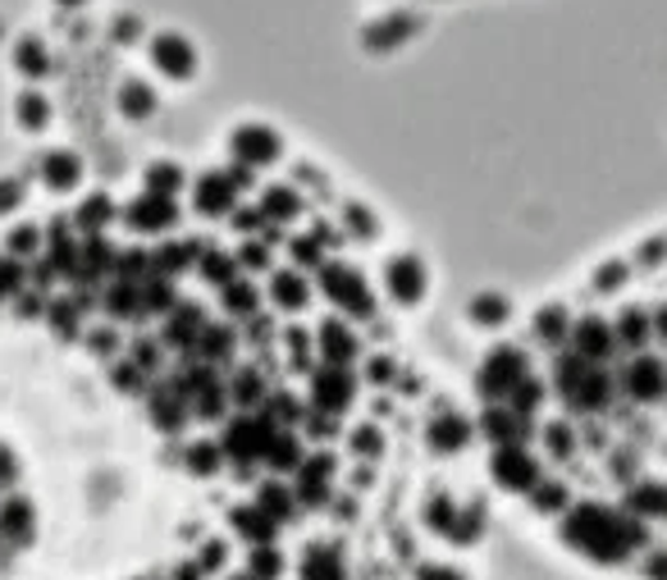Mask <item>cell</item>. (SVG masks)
<instances>
[{
  "label": "cell",
  "mask_w": 667,
  "mask_h": 580,
  "mask_svg": "<svg viewBox=\"0 0 667 580\" xmlns=\"http://www.w3.org/2000/svg\"><path fill=\"white\" fill-rule=\"evenodd\" d=\"M622 393L631 402H663L667 398V362L654 352H631V362L622 366Z\"/></svg>",
  "instance_id": "obj_16"
},
{
  "label": "cell",
  "mask_w": 667,
  "mask_h": 580,
  "mask_svg": "<svg viewBox=\"0 0 667 580\" xmlns=\"http://www.w3.org/2000/svg\"><path fill=\"white\" fill-rule=\"evenodd\" d=\"M224 151H229V165H243L251 174H261V169H274L279 161H284L289 142H284V133H279L274 123L247 119V123H238V129H229Z\"/></svg>",
  "instance_id": "obj_4"
},
{
  "label": "cell",
  "mask_w": 667,
  "mask_h": 580,
  "mask_svg": "<svg viewBox=\"0 0 667 580\" xmlns=\"http://www.w3.org/2000/svg\"><path fill=\"white\" fill-rule=\"evenodd\" d=\"M28 179L23 174H0V224H14L19 215H28Z\"/></svg>",
  "instance_id": "obj_45"
},
{
  "label": "cell",
  "mask_w": 667,
  "mask_h": 580,
  "mask_svg": "<svg viewBox=\"0 0 667 580\" xmlns=\"http://www.w3.org/2000/svg\"><path fill=\"white\" fill-rule=\"evenodd\" d=\"M284 571H289V558H284V548H279V544H251L247 548V576L279 580Z\"/></svg>",
  "instance_id": "obj_47"
},
{
  "label": "cell",
  "mask_w": 667,
  "mask_h": 580,
  "mask_svg": "<svg viewBox=\"0 0 667 580\" xmlns=\"http://www.w3.org/2000/svg\"><path fill=\"white\" fill-rule=\"evenodd\" d=\"M110 37H115L119 46H133V42L142 37V23H138L133 14H119V19L110 23Z\"/></svg>",
  "instance_id": "obj_58"
},
{
  "label": "cell",
  "mask_w": 667,
  "mask_h": 580,
  "mask_svg": "<svg viewBox=\"0 0 667 580\" xmlns=\"http://www.w3.org/2000/svg\"><path fill=\"white\" fill-rule=\"evenodd\" d=\"M545 398H549V380H545V375H535V370H530L526 380L507 393V407L535 421V416H540V407H545Z\"/></svg>",
  "instance_id": "obj_44"
},
{
  "label": "cell",
  "mask_w": 667,
  "mask_h": 580,
  "mask_svg": "<svg viewBox=\"0 0 667 580\" xmlns=\"http://www.w3.org/2000/svg\"><path fill=\"white\" fill-rule=\"evenodd\" d=\"M558 540L567 544L576 558L595 563V567H627L640 558V548H650L654 535L650 525L631 517L627 508H612V502H572L567 512L558 517Z\"/></svg>",
  "instance_id": "obj_1"
},
{
  "label": "cell",
  "mask_w": 667,
  "mask_h": 580,
  "mask_svg": "<svg viewBox=\"0 0 667 580\" xmlns=\"http://www.w3.org/2000/svg\"><path fill=\"white\" fill-rule=\"evenodd\" d=\"M366 375H371V380H394V362H389V357H375Z\"/></svg>",
  "instance_id": "obj_59"
},
{
  "label": "cell",
  "mask_w": 667,
  "mask_h": 580,
  "mask_svg": "<svg viewBox=\"0 0 667 580\" xmlns=\"http://www.w3.org/2000/svg\"><path fill=\"white\" fill-rule=\"evenodd\" d=\"M457 512H461V502H457L453 494H430V502L421 508V525H425V531L440 540V544H448L453 525H457Z\"/></svg>",
  "instance_id": "obj_40"
},
{
  "label": "cell",
  "mask_w": 667,
  "mask_h": 580,
  "mask_svg": "<svg viewBox=\"0 0 667 580\" xmlns=\"http://www.w3.org/2000/svg\"><path fill=\"white\" fill-rule=\"evenodd\" d=\"M238 197L243 192L234 188V179H229V169H207L188 184V206L201 220H229L238 211Z\"/></svg>",
  "instance_id": "obj_13"
},
{
  "label": "cell",
  "mask_w": 667,
  "mask_h": 580,
  "mask_svg": "<svg viewBox=\"0 0 667 580\" xmlns=\"http://www.w3.org/2000/svg\"><path fill=\"white\" fill-rule=\"evenodd\" d=\"M147 412H151V421L161 425L165 435H178L184 425L192 421V407H188V393L178 389V380L174 384H165V389H156L151 393V402H147Z\"/></svg>",
  "instance_id": "obj_27"
},
{
  "label": "cell",
  "mask_w": 667,
  "mask_h": 580,
  "mask_svg": "<svg viewBox=\"0 0 667 580\" xmlns=\"http://www.w3.org/2000/svg\"><path fill=\"white\" fill-rule=\"evenodd\" d=\"M476 439H484L490 448H503V443H530L535 439V421L512 412L507 402H484L480 407V421H476Z\"/></svg>",
  "instance_id": "obj_15"
},
{
  "label": "cell",
  "mask_w": 667,
  "mask_h": 580,
  "mask_svg": "<svg viewBox=\"0 0 667 580\" xmlns=\"http://www.w3.org/2000/svg\"><path fill=\"white\" fill-rule=\"evenodd\" d=\"M46 242V224L42 220H28V215H19L14 224H5V238H0V251H10V257L19 261H33L37 251Z\"/></svg>",
  "instance_id": "obj_34"
},
{
  "label": "cell",
  "mask_w": 667,
  "mask_h": 580,
  "mask_svg": "<svg viewBox=\"0 0 667 580\" xmlns=\"http://www.w3.org/2000/svg\"><path fill=\"white\" fill-rule=\"evenodd\" d=\"M490 475H494V485L503 494H530L535 485L545 481V462H540V452H535L530 443H503L490 452Z\"/></svg>",
  "instance_id": "obj_11"
},
{
  "label": "cell",
  "mask_w": 667,
  "mask_h": 580,
  "mask_svg": "<svg viewBox=\"0 0 667 580\" xmlns=\"http://www.w3.org/2000/svg\"><path fill=\"white\" fill-rule=\"evenodd\" d=\"M334 475H339V458H334L329 448H320V452H306V458L297 462V471H293V494H297V508H325V502L334 498Z\"/></svg>",
  "instance_id": "obj_12"
},
{
  "label": "cell",
  "mask_w": 667,
  "mask_h": 580,
  "mask_svg": "<svg viewBox=\"0 0 667 580\" xmlns=\"http://www.w3.org/2000/svg\"><path fill=\"white\" fill-rule=\"evenodd\" d=\"M229 347H234V330H224V324H207V330L197 334V343H192L197 362H207V366H220L229 357Z\"/></svg>",
  "instance_id": "obj_48"
},
{
  "label": "cell",
  "mask_w": 667,
  "mask_h": 580,
  "mask_svg": "<svg viewBox=\"0 0 667 580\" xmlns=\"http://www.w3.org/2000/svg\"><path fill=\"white\" fill-rule=\"evenodd\" d=\"M201 280H207L211 288H224L229 280L238 274V261H234V251H220V247H201L197 251V265H192Z\"/></svg>",
  "instance_id": "obj_41"
},
{
  "label": "cell",
  "mask_w": 667,
  "mask_h": 580,
  "mask_svg": "<svg viewBox=\"0 0 667 580\" xmlns=\"http://www.w3.org/2000/svg\"><path fill=\"white\" fill-rule=\"evenodd\" d=\"M289 261L297 265V270H320L329 257H325V242L316 238V234H297V238H289Z\"/></svg>",
  "instance_id": "obj_49"
},
{
  "label": "cell",
  "mask_w": 667,
  "mask_h": 580,
  "mask_svg": "<svg viewBox=\"0 0 667 580\" xmlns=\"http://www.w3.org/2000/svg\"><path fill=\"white\" fill-rule=\"evenodd\" d=\"M192 563H197L201 571H207V576H220V571H224V563H229V544H224V540H207Z\"/></svg>",
  "instance_id": "obj_56"
},
{
  "label": "cell",
  "mask_w": 667,
  "mask_h": 580,
  "mask_svg": "<svg viewBox=\"0 0 667 580\" xmlns=\"http://www.w3.org/2000/svg\"><path fill=\"white\" fill-rule=\"evenodd\" d=\"M188 169L174 156H156L142 165V192H161V197H184L188 192Z\"/></svg>",
  "instance_id": "obj_31"
},
{
  "label": "cell",
  "mask_w": 667,
  "mask_h": 580,
  "mask_svg": "<svg viewBox=\"0 0 667 580\" xmlns=\"http://www.w3.org/2000/svg\"><path fill=\"white\" fill-rule=\"evenodd\" d=\"M316 293L334 307V316H343V320H375V311H379V297H375L371 280L352 261H339V257H329L316 270Z\"/></svg>",
  "instance_id": "obj_2"
},
{
  "label": "cell",
  "mask_w": 667,
  "mask_h": 580,
  "mask_svg": "<svg viewBox=\"0 0 667 580\" xmlns=\"http://www.w3.org/2000/svg\"><path fill=\"white\" fill-rule=\"evenodd\" d=\"M10 69L19 73L23 83H46L50 79V69H56V56H50V46H46V37L42 33H14V42H10Z\"/></svg>",
  "instance_id": "obj_18"
},
{
  "label": "cell",
  "mask_w": 667,
  "mask_h": 580,
  "mask_svg": "<svg viewBox=\"0 0 667 580\" xmlns=\"http://www.w3.org/2000/svg\"><path fill=\"white\" fill-rule=\"evenodd\" d=\"M379 234H384V224L375 220L371 206H362V201H343L339 206V238H352V242L371 247V242H379Z\"/></svg>",
  "instance_id": "obj_35"
},
{
  "label": "cell",
  "mask_w": 667,
  "mask_h": 580,
  "mask_svg": "<svg viewBox=\"0 0 667 580\" xmlns=\"http://www.w3.org/2000/svg\"><path fill=\"white\" fill-rule=\"evenodd\" d=\"M224 580H256V576H247V571H238V576H234V571H229Z\"/></svg>",
  "instance_id": "obj_62"
},
{
  "label": "cell",
  "mask_w": 667,
  "mask_h": 580,
  "mask_svg": "<svg viewBox=\"0 0 667 580\" xmlns=\"http://www.w3.org/2000/svg\"><path fill=\"white\" fill-rule=\"evenodd\" d=\"M10 119H14V129L23 138H46L50 133V123H56V106H50V96L33 83H23L10 100Z\"/></svg>",
  "instance_id": "obj_19"
},
{
  "label": "cell",
  "mask_w": 667,
  "mask_h": 580,
  "mask_svg": "<svg viewBox=\"0 0 667 580\" xmlns=\"http://www.w3.org/2000/svg\"><path fill=\"white\" fill-rule=\"evenodd\" d=\"M302 458H306V448H302V439L293 435V425H279V430L270 435V448H266V462H261V466H270L274 475H293Z\"/></svg>",
  "instance_id": "obj_38"
},
{
  "label": "cell",
  "mask_w": 667,
  "mask_h": 580,
  "mask_svg": "<svg viewBox=\"0 0 667 580\" xmlns=\"http://www.w3.org/2000/svg\"><path fill=\"white\" fill-rule=\"evenodd\" d=\"M147 64L161 73L165 83H192L197 79V69H201V56H197V46L184 37V33H174V28H161V33H151L147 37Z\"/></svg>",
  "instance_id": "obj_9"
},
{
  "label": "cell",
  "mask_w": 667,
  "mask_h": 580,
  "mask_svg": "<svg viewBox=\"0 0 667 580\" xmlns=\"http://www.w3.org/2000/svg\"><path fill=\"white\" fill-rule=\"evenodd\" d=\"M417 580H471V571L453 558H425L417 563Z\"/></svg>",
  "instance_id": "obj_53"
},
{
  "label": "cell",
  "mask_w": 667,
  "mask_h": 580,
  "mask_svg": "<svg viewBox=\"0 0 667 580\" xmlns=\"http://www.w3.org/2000/svg\"><path fill=\"white\" fill-rule=\"evenodd\" d=\"M69 224L79 234H106L110 224H119V201L110 197V192H87V197H79L73 201V211H69Z\"/></svg>",
  "instance_id": "obj_24"
},
{
  "label": "cell",
  "mask_w": 667,
  "mask_h": 580,
  "mask_svg": "<svg viewBox=\"0 0 667 580\" xmlns=\"http://www.w3.org/2000/svg\"><path fill=\"white\" fill-rule=\"evenodd\" d=\"M297 580H348V563L334 544H306L297 558Z\"/></svg>",
  "instance_id": "obj_30"
},
{
  "label": "cell",
  "mask_w": 667,
  "mask_h": 580,
  "mask_svg": "<svg viewBox=\"0 0 667 580\" xmlns=\"http://www.w3.org/2000/svg\"><path fill=\"white\" fill-rule=\"evenodd\" d=\"M256 508H261L274 525H289L302 508H297V494H293V485L289 481H274V475H270V481H261V485H256Z\"/></svg>",
  "instance_id": "obj_32"
},
{
  "label": "cell",
  "mask_w": 667,
  "mask_h": 580,
  "mask_svg": "<svg viewBox=\"0 0 667 580\" xmlns=\"http://www.w3.org/2000/svg\"><path fill=\"white\" fill-rule=\"evenodd\" d=\"M425 443L434 458H457V452H467L476 443V421L461 412H440L425 425Z\"/></svg>",
  "instance_id": "obj_20"
},
{
  "label": "cell",
  "mask_w": 667,
  "mask_h": 580,
  "mask_svg": "<svg viewBox=\"0 0 667 580\" xmlns=\"http://www.w3.org/2000/svg\"><path fill=\"white\" fill-rule=\"evenodd\" d=\"M379 280H384V297L402 311L421 307V301L430 297V265H425V257H417V251H394V257L384 261Z\"/></svg>",
  "instance_id": "obj_8"
},
{
  "label": "cell",
  "mask_w": 667,
  "mask_h": 580,
  "mask_svg": "<svg viewBox=\"0 0 667 580\" xmlns=\"http://www.w3.org/2000/svg\"><path fill=\"white\" fill-rule=\"evenodd\" d=\"M50 5H56V10H69V14H79V10L92 5V0H50Z\"/></svg>",
  "instance_id": "obj_61"
},
{
  "label": "cell",
  "mask_w": 667,
  "mask_h": 580,
  "mask_svg": "<svg viewBox=\"0 0 667 580\" xmlns=\"http://www.w3.org/2000/svg\"><path fill=\"white\" fill-rule=\"evenodd\" d=\"M612 334H618V347L627 352H645L654 343V320L645 307H622L618 320H612Z\"/></svg>",
  "instance_id": "obj_36"
},
{
  "label": "cell",
  "mask_w": 667,
  "mask_h": 580,
  "mask_svg": "<svg viewBox=\"0 0 667 580\" xmlns=\"http://www.w3.org/2000/svg\"><path fill=\"white\" fill-rule=\"evenodd\" d=\"M229 531H234L247 548L251 544H274V535H279V525L261 512V508H256V502H238V508L234 512H229Z\"/></svg>",
  "instance_id": "obj_33"
},
{
  "label": "cell",
  "mask_w": 667,
  "mask_h": 580,
  "mask_svg": "<svg viewBox=\"0 0 667 580\" xmlns=\"http://www.w3.org/2000/svg\"><path fill=\"white\" fill-rule=\"evenodd\" d=\"M356 380L352 366H334V362H320L306 370V393H312V412H325V416H343L352 402H356Z\"/></svg>",
  "instance_id": "obj_10"
},
{
  "label": "cell",
  "mask_w": 667,
  "mask_h": 580,
  "mask_svg": "<svg viewBox=\"0 0 667 580\" xmlns=\"http://www.w3.org/2000/svg\"><path fill=\"white\" fill-rule=\"evenodd\" d=\"M526 498H530V508L540 512V517H562V512L572 508V489L562 485V481H553V475H545V481L535 485Z\"/></svg>",
  "instance_id": "obj_43"
},
{
  "label": "cell",
  "mask_w": 667,
  "mask_h": 580,
  "mask_svg": "<svg viewBox=\"0 0 667 580\" xmlns=\"http://www.w3.org/2000/svg\"><path fill=\"white\" fill-rule=\"evenodd\" d=\"M622 508H627L631 517H640L645 525L667 521V481H635V485H627Z\"/></svg>",
  "instance_id": "obj_28"
},
{
  "label": "cell",
  "mask_w": 667,
  "mask_h": 580,
  "mask_svg": "<svg viewBox=\"0 0 667 580\" xmlns=\"http://www.w3.org/2000/svg\"><path fill=\"white\" fill-rule=\"evenodd\" d=\"M184 466H188V475H197V481H211V475H220V466H224V452H220L215 439H192L184 448Z\"/></svg>",
  "instance_id": "obj_42"
},
{
  "label": "cell",
  "mask_w": 667,
  "mask_h": 580,
  "mask_svg": "<svg viewBox=\"0 0 667 580\" xmlns=\"http://www.w3.org/2000/svg\"><path fill=\"white\" fill-rule=\"evenodd\" d=\"M215 293H220V307L229 316H238V320L261 311V288H256L251 274H234V280H229L224 288H215Z\"/></svg>",
  "instance_id": "obj_39"
},
{
  "label": "cell",
  "mask_w": 667,
  "mask_h": 580,
  "mask_svg": "<svg viewBox=\"0 0 667 580\" xmlns=\"http://www.w3.org/2000/svg\"><path fill=\"white\" fill-rule=\"evenodd\" d=\"M540 439H545V448L553 452V458H572L576 452V430H572V421H545V430H540Z\"/></svg>",
  "instance_id": "obj_50"
},
{
  "label": "cell",
  "mask_w": 667,
  "mask_h": 580,
  "mask_svg": "<svg viewBox=\"0 0 667 580\" xmlns=\"http://www.w3.org/2000/svg\"><path fill=\"white\" fill-rule=\"evenodd\" d=\"M631 274H635V265L627 257H612V261L595 265V274H589V288H595L599 297H618L631 284Z\"/></svg>",
  "instance_id": "obj_46"
},
{
  "label": "cell",
  "mask_w": 667,
  "mask_h": 580,
  "mask_svg": "<svg viewBox=\"0 0 667 580\" xmlns=\"http://www.w3.org/2000/svg\"><path fill=\"white\" fill-rule=\"evenodd\" d=\"M201 330H207V320H201V311L192 307V301H178V307L165 316V343L178 347V352H192Z\"/></svg>",
  "instance_id": "obj_37"
},
{
  "label": "cell",
  "mask_w": 667,
  "mask_h": 580,
  "mask_svg": "<svg viewBox=\"0 0 667 580\" xmlns=\"http://www.w3.org/2000/svg\"><path fill=\"white\" fill-rule=\"evenodd\" d=\"M274 430H279V425L266 412H238V416L224 421V430H220L215 443L224 452V462H234L238 471H251V466L266 462V448H270Z\"/></svg>",
  "instance_id": "obj_3"
},
{
  "label": "cell",
  "mask_w": 667,
  "mask_h": 580,
  "mask_svg": "<svg viewBox=\"0 0 667 580\" xmlns=\"http://www.w3.org/2000/svg\"><path fill=\"white\" fill-rule=\"evenodd\" d=\"M567 347L576 352V357L595 362V366H608L612 357H618V334H612V320L599 316V311H585L572 320V334H567Z\"/></svg>",
  "instance_id": "obj_14"
},
{
  "label": "cell",
  "mask_w": 667,
  "mask_h": 580,
  "mask_svg": "<svg viewBox=\"0 0 667 580\" xmlns=\"http://www.w3.org/2000/svg\"><path fill=\"white\" fill-rule=\"evenodd\" d=\"M612 393H618V380L604 370V366H589L585 375H581V384L562 398L572 412H581V416H595V412H604L608 402H612Z\"/></svg>",
  "instance_id": "obj_23"
},
{
  "label": "cell",
  "mask_w": 667,
  "mask_h": 580,
  "mask_svg": "<svg viewBox=\"0 0 667 580\" xmlns=\"http://www.w3.org/2000/svg\"><path fill=\"white\" fill-rule=\"evenodd\" d=\"M631 265L635 270H658V265H667V229L658 238H650V242H640V251H635Z\"/></svg>",
  "instance_id": "obj_55"
},
{
  "label": "cell",
  "mask_w": 667,
  "mask_h": 580,
  "mask_svg": "<svg viewBox=\"0 0 667 580\" xmlns=\"http://www.w3.org/2000/svg\"><path fill=\"white\" fill-rule=\"evenodd\" d=\"M635 567H640V576H645V580H667V544H650V548H640Z\"/></svg>",
  "instance_id": "obj_54"
},
{
  "label": "cell",
  "mask_w": 667,
  "mask_h": 580,
  "mask_svg": "<svg viewBox=\"0 0 667 580\" xmlns=\"http://www.w3.org/2000/svg\"><path fill=\"white\" fill-rule=\"evenodd\" d=\"M115 110L128 119V123H147L151 115L161 110V92L151 79H142V73H128V79L115 87Z\"/></svg>",
  "instance_id": "obj_22"
},
{
  "label": "cell",
  "mask_w": 667,
  "mask_h": 580,
  "mask_svg": "<svg viewBox=\"0 0 667 580\" xmlns=\"http://www.w3.org/2000/svg\"><path fill=\"white\" fill-rule=\"evenodd\" d=\"M266 297L274 311L284 316H302L306 307L316 301V280L297 265H284V270H270V284H266Z\"/></svg>",
  "instance_id": "obj_17"
},
{
  "label": "cell",
  "mask_w": 667,
  "mask_h": 580,
  "mask_svg": "<svg viewBox=\"0 0 667 580\" xmlns=\"http://www.w3.org/2000/svg\"><path fill=\"white\" fill-rule=\"evenodd\" d=\"M572 320L576 316L562 307V301H545V307H535V316H530V339L549 352H562L567 347V334H572Z\"/></svg>",
  "instance_id": "obj_26"
},
{
  "label": "cell",
  "mask_w": 667,
  "mask_h": 580,
  "mask_svg": "<svg viewBox=\"0 0 667 580\" xmlns=\"http://www.w3.org/2000/svg\"><path fill=\"white\" fill-rule=\"evenodd\" d=\"M348 452H356V458H379L384 452V430L379 425H356V430L348 435Z\"/></svg>",
  "instance_id": "obj_51"
},
{
  "label": "cell",
  "mask_w": 667,
  "mask_h": 580,
  "mask_svg": "<svg viewBox=\"0 0 667 580\" xmlns=\"http://www.w3.org/2000/svg\"><path fill=\"white\" fill-rule=\"evenodd\" d=\"M256 211L266 215V224H293V220H302L306 201H302L297 184H266L261 201H256Z\"/></svg>",
  "instance_id": "obj_29"
},
{
  "label": "cell",
  "mask_w": 667,
  "mask_h": 580,
  "mask_svg": "<svg viewBox=\"0 0 667 580\" xmlns=\"http://www.w3.org/2000/svg\"><path fill=\"white\" fill-rule=\"evenodd\" d=\"M467 320H471V330H484V334L507 330V320H512V297H507L503 288H480V293H471V301H467Z\"/></svg>",
  "instance_id": "obj_25"
},
{
  "label": "cell",
  "mask_w": 667,
  "mask_h": 580,
  "mask_svg": "<svg viewBox=\"0 0 667 580\" xmlns=\"http://www.w3.org/2000/svg\"><path fill=\"white\" fill-rule=\"evenodd\" d=\"M28 174L50 192V197H73L87 184V161L73 146H42L28 161Z\"/></svg>",
  "instance_id": "obj_7"
},
{
  "label": "cell",
  "mask_w": 667,
  "mask_h": 580,
  "mask_svg": "<svg viewBox=\"0 0 667 580\" xmlns=\"http://www.w3.org/2000/svg\"><path fill=\"white\" fill-rule=\"evenodd\" d=\"M234 261H238V274H261V270H270V247H266V238H261V242L247 238V242L234 251Z\"/></svg>",
  "instance_id": "obj_52"
},
{
  "label": "cell",
  "mask_w": 667,
  "mask_h": 580,
  "mask_svg": "<svg viewBox=\"0 0 667 580\" xmlns=\"http://www.w3.org/2000/svg\"><path fill=\"white\" fill-rule=\"evenodd\" d=\"M526 375H530V352L517 347V343H499V347H490L480 357L471 384H476L480 402H507V393L517 389Z\"/></svg>",
  "instance_id": "obj_5"
},
{
  "label": "cell",
  "mask_w": 667,
  "mask_h": 580,
  "mask_svg": "<svg viewBox=\"0 0 667 580\" xmlns=\"http://www.w3.org/2000/svg\"><path fill=\"white\" fill-rule=\"evenodd\" d=\"M316 352H320V362H334V366H356L362 362V339H356L352 320L325 316L320 330H316Z\"/></svg>",
  "instance_id": "obj_21"
},
{
  "label": "cell",
  "mask_w": 667,
  "mask_h": 580,
  "mask_svg": "<svg viewBox=\"0 0 667 580\" xmlns=\"http://www.w3.org/2000/svg\"><path fill=\"white\" fill-rule=\"evenodd\" d=\"M229 224H234L238 234H247V238H251V234H266V215L251 211V206H238L234 215H229Z\"/></svg>",
  "instance_id": "obj_57"
},
{
  "label": "cell",
  "mask_w": 667,
  "mask_h": 580,
  "mask_svg": "<svg viewBox=\"0 0 667 580\" xmlns=\"http://www.w3.org/2000/svg\"><path fill=\"white\" fill-rule=\"evenodd\" d=\"M119 224L138 238H169L178 224H184V206H178V197H161V192L138 188V197H128L119 206Z\"/></svg>",
  "instance_id": "obj_6"
},
{
  "label": "cell",
  "mask_w": 667,
  "mask_h": 580,
  "mask_svg": "<svg viewBox=\"0 0 667 580\" xmlns=\"http://www.w3.org/2000/svg\"><path fill=\"white\" fill-rule=\"evenodd\" d=\"M650 320H654V339H658V343H667V301H663L658 311H650Z\"/></svg>",
  "instance_id": "obj_60"
}]
</instances>
